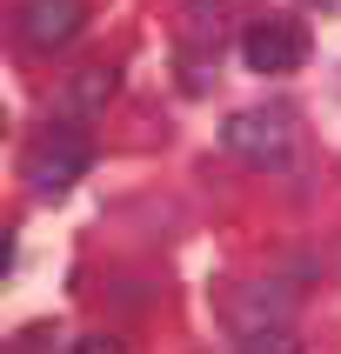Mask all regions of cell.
Listing matches in <instances>:
<instances>
[{
  "instance_id": "1",
  "label": "cell",
  "mask_w": 341,
  "mask_h": 354,
  "mask_svg": "<svg viewBox=\"0 0 341 354\" xmlns=\"http://www.w3.org/2000/svg\"><path fill=\"white\" fill-rule=\"evenodd\" d=\"M221 147H228V160L255 167V174H288L301 154V134L288 107H241L221 120Z\"/></svg>"
},
{
  "instance_id": "2",
  "label": "cell",
  "mask_w": 341,
  "mask_h": 354,
  "mask_svg": "<svg viewBox=\"0 0 341 354\" xmlns=\"http://www.w3.org/2000/svg\"><path fill=\"white\" fill-rule=\"evenodd\" d=\"M87 160H94V140L80 134V120H54V127H40L27 140V187L34 194H67L80 174H87Z\"/></svg>"
},
{
  "instance_id": "3",
  "label": "cell",
  "mask_w": 341,
  "mask_h": 354,
  "mask_svg": "<svg viewBox=\"0 0 341 354\" xmlns=\"http://www.w3.org/2000/svg\"><path fill=\"white\" fill-rule=\"evenodd\" d=\"M241 60L255 74H295L308 60V27L288 14H268V20H248L241 27Z\"/></svg>"
},
{
  "instance_id": "4",
  "label": "cell",
  "mask_w": 341,
  "mask_h": 354,
  "mask_svg": "<svg viewBox=\"0 0 341 354\" xmlns=\"http://www.w3.org/2000/svg\"><path fill=\"white\" fill-rule=\"evenodd\" d=\"M20 47H34V54H60L67 40L87 27V0H20Z\"/></svg>"
},
{
  "instance_id": "5",
  "label": "cell",
  "mask_w": 341,
  "mask_h": 354,
  "mask_svg": "<svg viewBox=\"0 0 341 354\" xmlns=\"http://www.w3.org/2000/svg\"><path fill=\"white\" fill-rule=\"evenodd\" d=\"M114 87H120V67H114V60H94V67H87V74H80L74 87L60 94V120H87V114H100V107L114 100Z\"/></svg>"
},
{
  "instance_id": "6",
  "label": "cell",
  "mask_w": 341,
  "mask_h": 354,
  "mask_svg": "<svg viewBox=\"0 0 341 354\" xmlns=\"http://www.w3.org/2000/svg\"><path fill=\"white\" fill-rule=\"evenodd\" d=\"M234 7H241V0H187V34H194V40H214V47H221V34H228Z\"/></svg>"
},
{
  "instance_id": "7",
  "label": "cell",
  "mask_w": 341,
  "mask_h": 354,
  "mask_svg": "<svg viewBox=\"0 0 341 354\" xmlns=\"http://www.w3.org/2000/svg\"><path fill=\"white\" fill-rule=\"evenodd\" d=\"M80 354H120V341H107V335H87V341H80Z\"/></svg>"
}]
</instances>
